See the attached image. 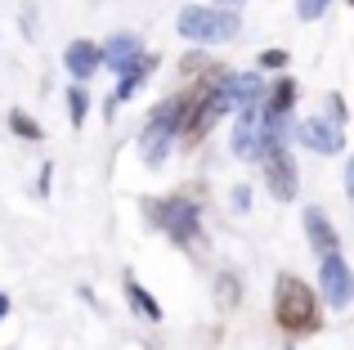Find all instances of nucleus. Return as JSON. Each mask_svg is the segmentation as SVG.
<instances>
[{"instance_id": "1", "label": "nucleus", "mask_w": 354, "mask_h": 350, "mask_svg": "<svg viewBox=\"0 0 354 350\" xmlns=\"http://www.w3.org/2000/svg\"><path fill=\"white\" fill-rule=\"evenodd\" d=\"M189 108H193V86H184L180 95L162 99V104L148 113L144 131H139V153H144L148 167H162V162L171 158V149L184 135V122H189Z\"/></svg>"}, {"instance_id": "2", "label": "nucleus", "mask_w": 354, "mask_h": 350, "mask_svg": "<svg viewBox=\"0 0 354 350\" xmlns=\"http://www.w3.org/2000/svg\"><path fill=\"white\" fill-rule=\"evenodd\" d=\"M274 319L287 337H310L314 328L323 324V306H319V292L310 288L305 279L296 274H278L274 283Z\"/></svg>"}, {"instance_id": "3", "label": "nucleus", "mask_w": 354, "mask_h": 350, "mask_svg": "<svg viewBox=\"0 0 354 350\" xmlns=\"http://www.w3.org/2000/svg\"><path fill=\"white\" fill-rule=\"evenodd\" d=\"M144 216L171 238L175 247H198L202 243V207L184 193H166V198L144 202Z\"/></svg>"}, {"instance_id": "4", "label": "nucleus", "mask_w": 354, "mask_h": 350, "mask_svg": "<svg viewBox=\"0 0 354 350\" xmlns=\"http://www.w3.org/2000/svg\"><path fill=\"white\" fill-rule=\"evenodd\" d=\"M175 32L193 45H225L242 32V18L229 5H184L175 18Z\"/></svg>"}, {"instance_id": "5", "label": "nucleus", "mask_w": 354, "mask_h": 350, "mask_svg": "<svg viewBox=\"0 0 354 350\" xmlns=\"http://www.w3.org/2000/svg\"><path fill=\"white\" fill-rule=\"evenodd\" d=\"M256 162H260V171H265V189L274 193L278 202H292L296 193H301V171H296L292 149H287V144L260 149V153H256Z\"/></svg>"}, {"instance_id": "6", "label": "nucleus", "mask_w": 354, "mask_h": 350, "mask_svg": "<svg viewBox=\"0 0 354 350\" xmlns=\"http://www.w3.org/2000/svg\"><path fill=\"white\" fill-rule=\"evenodd\" d=\"M319 292H323V301H328V310H346L354 301V270L346 265L341 252L319 256Z\"/></svg>"}, {"instance_id": "7", "label": "nucleus", "mask_w": 354, "mask_h": 350, "mask_svg": "<svg viewBox=\"0 0 354 350\" xmlns=\"http://www.w3.org/2000/svg\"><path fill=\"white\" fill-rule=\"evenodd\" d=\"M296 140L305 144L310 153H341L346 149V122H337L332 113H319V117H305V122H296Z\"/></svg>"}, {"instance_id": "8", "label": "nucleus", "mask_w": 354, "mask_h": 350, "mask_svg": "<svg viewBox=\"0 0 354 350\" xmlns=\"http://www.w3.org/2000/svg\"><path fill=\"white\" fill-rule=\"evenodd\" d=\"M153 72H157V54H144V59H139V63H135V68H130V72H121V77H117V90H113V95H108V104H104L108 122H113V117L121 113V108H126L130 99L139 95V86H144V81L153 77Z\"/></svg>"}, {"instance_id": "9", "label": "nucleus", "mask_w": 354, "mask_h": 350, "mask_svg": "<svg viewBox=\"0 0 354 350\" xmlns=\"http://www.w3.org/2000/svg\"><path fill=\"white\" fill-rule=\"evenodd\" d=\"M144 54L148 50H144V41H139L135 32H117V36H108V41H104V68H113L117 77H121V72H130Z\"/></svg>"}, {"instance_id": "10", "label": "nucleus", "mask_w": 354, "mask_h": 350, "mask_svg": "<svg viewBox=\"0 0 354 350\" xmlns=\"http://www.w3.org/2000/svg\"><path fill=\"white\" fill-rule=\"evenodd\" d=\"M63 68H68L72 81H90L99 68H104V45H95V41H72L68 50H63Z\"/></svg>"}, {"instance_id": "11", "label": "nucleus", "mask_w": 354, "mask_h": 350, "mask_svg": "<svg viewBox=\"0 0 354 350\" xmlns=\"http://www.w3.org/2000/svg\"><path fill=\"white\" fill-rule=\"evenodd\" d=\"M305 238H310L314 256L341 252V234H337V225H332V216L323 207H305Z\"/></svg>"}, {"instance_id": "12", "label": "nucleus", "mask_w": 354, "mask_h": 350, "mask_svg": "<svg viewBox=\"0 0 354 350\" xmlns=\"http://www.w3.org/2000/svg\"><path fill=\"white\" fill-rule=\"evenodd\" d=\"M260 122H265V113H260L256 104H251V108H238V117H234V135H229V149H234L238 158H256Z\"/></svg>"}, {"instance_id": "13", "label": "nucleus", "mask_w": 354, "mask_h": 350, "mask_svg": "<svg viewBox=\"0 0 354 350\" xmlns=\"http://www.w3.org/2000/svg\"><path fill=\"white\" fill-rule=\"evenodd\" d=\"M126 306L135 310L139 319H148V324H157V319H162V306H157V297L144 288V283H135V279H126Z\"/></svg>"}, {"instance_id": "14", "label": "nucleus", "mask_w": 354, "mask_h": 350, "mask_svg": "<svg viewBox=\"0 0 354 350\" xmlns=\"http://www.w3.org/2000/svg\"><path fill=\"white\" fill-rule=\"evenodd\" d=\"M292 108H296V81H292V77H278V81H269L265 113H292Z\"/></svg>"}, {"instance_id": "15", "label": "nucleus", "mask_w": 354, "mask_h": 350, "mask_svg": "<svg viewBox=\"0 0 354 350\" xmlns=\"http://www.w3.org/2000/svg\"><path fill=\"white\" fill-rule=\"evenodd\" d=\"M5 122H9V131H14V135H18V140H27V144H36V140H45V126H41V122H36V117H32V113H27V108H9V117H5Z\"/></svg>"}, {"instance_id": "16", "label": "nucleus", "mask_w": 354, "mask_h": 350, "mask_svg": "<svg viewBox=\"0 0 354 350\" xmlns=\"http://www.w3.org/2000/svg\"><path fill=\"white\" fill-rule=\"evenodd\" d=\"M86 117H90V90H86V81H72V90H68V122L86 126Z\"/></svg>"}, {"instance_id": "17", "label": "nucleus", "mask_w": 354, "mask_h": 350, "mask_svg": "<svg viewBox=\"0 0 354 350\" xmlns=\"http://www.w3.org/2000/svg\"><path fill=\"white\" fill-rule=\"evenodd\" d=\"M216 297L225 301V310L238 306V279H234V274H220V279H216Z\"/></svg>"}, {"instance_id": "18", "label": "nucleus", "mask_w": 354, "mask_h": 350, "mask_svg": "<svg viewBox=\"0 0 354 350\" xmlns=\"http://www.w3.org/2000/svg\"><path fill=\"white\" fill-rule=\"evenodd\" d=\"M256 68H260V72H283V68H287V50H278V45H274V50L256 54Z\"/></svg>"}, {"instance_id": "19", "label": "nucleus", "mask_w": 354, "mask_h": 350, "mask_svg": "<svg viewBox=\"0 0 354 350\" xmlns=\"http://www.w3.org/2000/svg\"><path fill=\"white\" fill-rule=\"evenodd\" d=\"M332 0H296V18H305V23H314V18L328 14Z\"/></svg>"}, {"instance_id": "20", "label": "nucleus", "mask_w": 354, "mask_h": 350, "mask_svg": "<svg viewBox=\"0 0 354 350\" xmlns=\"http://www.w3.org/2000/svg\"><path fill=\"white\" fill-rule=\"evenodd\" d=\"M229 207H234L238 216H242V211H251V184H238V189L229 193Z\"/></svg>"}, {"instance_id": "21", "label": "nucleus", "mask_w": 354, "mask_h": 350, "mask_svg": "<svg viewBox=\"0 0 354 350\" xmlns=\"http://www.w3.org/2000/svg\"><path fill=\"white\" fill-rule=\"evenodd\" d=\"M328 113L337 117V122H346V99H341V95H328Z\"/></svg>"}, {"instance_id": "22", "label": "nucleus", "mask_w": 354, "mask_h": 350, "mask_svg": "<svg viewBox=\"0 0 354 350\" xmlns=\"http://www.w3.org/2000/svg\"><path fill=\"white\" fill-rule=\"evenodd\" d=\"M50 167H41V180H36V193H41V198H50Z\"/></svg>"}, {"instance_id": "23", "label": "nucleus", "mask_w": 354, "mask_h": 350, "mask_svg": "<svg viewBox=\"0 0 354 350\" xmlns=\"http://www.w3.org/2000/svg\"><path fill=\"white\" fill-rule=\"evenodd\" d=\"M346 193H350V202H354V158L346 162Z\"/></svg>"}, {"instance_id": "24", "label": "nucleus", "mask_w": 354, "mask_h": 350, "mask_svg": "<svg viewBox=\"0 0 354 350\" xmlns=\"http://www.w3.org/2000/svg\"><path fill=\"white\" fill-rule=\"evenodd\" d=\"M9 315V297H5V292H0V319H5Z\"/></svg>"}, {"instance_id": "25", "label": "nucleus", "mask_w": 354, "mask_h": 350, "mask_svg": "<svg viewBox=\"0 0 354 350\" xmlns=\"http://www.w3.org/2000/svg\"><path fill=\"white\" fill-rule=\"evenodd\" d=\"M220 5H229V9H238V5H247V0H220Z\"/></svg>"}, {"instance_id": "26", "label": "nucleus", "mask_w": 354, "mask_h": 350, "mask_svg": "<svg viewBox=\"0 0 354 350\" xmlns=\"http://www.w3.org/2000/svg\"><path fill=\"white\" fill-rule=\"evenodd\" d=\"M350 5H354V0H350Z\"/></svg>"}]
</instances>
